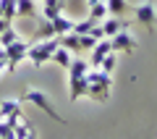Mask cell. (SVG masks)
Here are the masks:
<instances>
[{
  "label": "cell",
  "instance_id": "cell-1",
  "mask_svg": "<svg viewBox=\"0 0 157 139\" xmlns=\"http://www.w3.org/2000/svg\"><path fill=\"white\" fill-rule=\"evenodd\" d=\"M86 95L84 97H92L97 102H105L110 97V87H113V76L102 68H89L86 71Z\"/></svg>",
  "mask_w": 157,
  "mask_h": 139
},
{
  "label": "cell",
  "instance_id": "cell-2",
  "mask_svg": "<svg viewBox=\"0 0 157 139\" xmlns=\"http://www.w3.org/2000/svg\"><path fill=\"white\" fill-rule=\"evenodd\" d=\"M86 71H89V61H84V58H73L71 66H68V81H71V87H68V92H71V100H78V97L86 95Z\"/></svg>",
  "mask_w": 157,
  "mask_h": 139
},
{
  "label": "cell",
  "instance_id": "cell-3",
  "mask_svg": "<svg viewBox=\"0 0 157 139\" xmlns=\"http://www.w3.org/2000/svg\"><path fill=\"white\" fill-rule=\"evenodd\" d=\"M58 45H60V39H58V37L39 39L37 45H29V53H26V58L32 61V66H34V68H39V66H45L47 61H52V53L58 50Z\"/></svg>",
  "mask_w": 157,
  "mask_h": 139
},
{
  "label": "cell",
  "instance_id": "cell-4",
  "mask_svg": "<svg viewBox=\"0 0 157 139\" xmlns=\"http://www.w3.org/2000/svg\"><path fill=\"white\" fill-rule=\"evenodd\" d=\"M21 102H32V105L42 108V110H45V113H47V116H50V118H55V121L66 123V118H63L60 113L55 110V105H52V102L47 100V95H45V92H39V89H26V95L21 97Z\"/></svg>",
  "mask_w": 157,
  "mask_h": 139
},
{
  "label": "cell",
  "instance_id": "cell-5",
  "mask_svg": "<svg viewBox=\"0 0 157 139\" xmlns=\"http://www.w3.org/2000/svg\"><path fill=\"white\" fill-rule=\"evenodd\" d=\"M131 13L136 16L139 24L147 26V32H155V26H157V6H155V0H144V3H139Z\"/></svg>",
  "mask_w": 157,
  "mask_h": 139
},
{
  "label": "cell",
  "instance_id": "cell-6",
  "mask_svg": "<svg viewBox=\"0 0 157 139\" xmlns=\"http://www.w3.org/2000/svg\"><path fill=\"white\" fill-rule=\"evenodd\" d=\"M3 50H6V55H8V66H6V71H13V68H16L18 63L26 58V53H29V42H24V39L18 37L16 42L6 45Z\"/></svg>",
  "mask_w": 157,
  "mask_h": 139
},
{
  "label": "cell",
  "instance_id": "cell-7",
  "mask_svg": "<svg viewBox=\"0 0 157 139\" xmlns=\"http://www.w3.org/2000/svg\"><path fill=\"white\" fill-rule=\"evenodd\" d=\"M110 45H113V53H134L136 50V39L128 29H121L118 34H113Z\"/></svg>",
  "mask_w": 157,
  "mask_h": 139
},
{
  "label": "cell",
  "instance_id": "cell-8",
  "mask_svg": "<svg viewBox=\"0 0 157 139\" xmlns=\"http://www.w3.org/2000/svg\"><path fill=\"white\" fill-rule=\"evenodd\" d=\"M107 53H113V45H110V37H102V39H97V42H94V47H92L89 68H100L102 58H105Z\"/></svg>",
  "mask_w": 157,
  "mask_h": 139
},
{
  "label": "cell",
  "instance_id": "cell-9",
  "mask_svg": "<svg viewBox=\"0 0 157 139\" xmlns=\"http://www.w3.org/2000/svg\"><path fill=\"white\" fill-rule=\"evenodd\" d=\"M102 32H105V37H113V34H118L121 29H128V21H123L121 16H107L102 18Z\"/></svg>",
  "mask_w": 157,
  "mask_h": 139
},
{
  "label": "cell",
  "instance_id": "cell-10",
  "mask_svg": "<svg viewBox=\"0 0 157 139\" xmlns=\"http://www.w3.org/2000/svg\"><path fill=\"white\" fill-rule=\"evenodd\" d=\"M60 45L63 47H66V50H71L73 55H76V53H81V37H78L76 32H66V34H60Z\"/></svg>",
  "mask_w": 157,
  "mask_h": 139
},
{
  "label": "cell",
  "instance_id": "cell-11",
  "mask_svg": "<svg viewBox=\"0 0 157 139\" xmlns=\"http://www.w3.org/2000/svg\"><path fill=\"white\" fill-rule=\"evenodd\" d=\"M50 24H52V32L60 37V34H66V32H73V21L71 18H66L63 13H58L55 18H50Z\"/></svg>",
  "mask_w": 157,
  "mask_h": 139
},
{
  "label": "cell",
  "instance_id": "cell-12",
  "mask_svg": "<svg viewBox=\"0 0 157 139\" xmlns=\"http://www.w3.org/2000/svg\"><path fill=\"white\" fill-rule=\"evenodd\" d=\"M63 3H66V0H45L42 18H45V21H50V18H55L58 13H63Z\"/></svg>",
  "mask_w": 157,
  "mask_h": 139
},
{
  "label": "cell",
  "instance_id": "cell-13",
  "mask_svg": "<svg viewBox=\"0 0 157 139\" xmlns=\"http://www.w3.org/2000/svg\"><path fill=\"white\" fill-rule=\"evenodd\" d=\"M16 16H21V18L37 16V6H34V0H16Z\"/></svg>",
  "mask_w": 157,
  "mask_h": 139
},
{
  "label": "cell",
  "instance_id": "cell-14",
  "mask_svg": "<svg viewBox=\"0 0 157 139\" xmlns=\"http://www.w3.org/2000/svg\"><path fill=\"white\" fill-rule=\"evenodd\" d=\"M105 3H107V13H110V16H121L123 18L126 13L134 11V8L126 6V0H105Z\"/></svg>",
  "mask_w": 157,
  "mask_h": 139
},
{
  "label": "cell",
  "instance_id": "cell-15",
  "mask_svg": "<svg viewBox=\"0 0 157 139\" xmlns=\"http://www.w3.org/2000/svg\"><path fill=\"white\" fill-rule=\"evenodd\" d=\"M52 61H55L60 68H68V66H71V61H73V53H71V50H66L63 45H58V50L52 53Z\"/></svg>",
  "mask_w": 157,
  "mask_h": 139
},
{
  "label": "cell",
  "instance_id": "cell-16",
  "mask_svg": "<svg viewBox=\"0 0 157 139\" xmlns=\"http://www.w3.org/2000/svg\"><path fill=\"white\" fill-rule=\"evenodd\" d=\"M21 110V100H3L0 102V118H8L11 113Z\"/></svg>",
  "mask_w": 157,
  "mask_h": 139
},
{
  "label": "cell",
  "instance_id": "cell-17",
  "mask_svg": "<svg viewBox=\"0 0 157 139\" xmlns=\"http://www.w3.org/2000/svg\"><path fill=\"white\" fill-rule=\"evenodd\" d=\"M89 16L94 18V24H100L102 18H107L110 13H107V3H94V6H89Z\"/></svg>",
  "mask_w": 157,
  "mask_h": 139
},
{
  "label": "cell",
  "instance_id": "cell-18",
  "mask_svg": "<svg viewBox=\"0 0 157 139\" xmlns=\"http://www.w3.org/2000/svg\"><path fill=\"white\" fill-rule=\"evenodd\" d=\"M37 37H39V39H50V37H58V34L52 32V24L42 18V21H39V26H37Z\"/></svg>",
  "mask_w": 157,
  "mask_h": 139
},
{
  "label": "cell",
  "instance_id": "cell-19",
  "mask_svg": "<svg viewBox=\"0 0 157 139\" xmlns=\"http://www.w3.org/2000/svg\"><path fill=\"white\" fill-rule=\"evenodd\" d=\"M92 26H94V18H92V16H86L84 21H73V32H76V34H86Z\"/></svg>",
  "mask_w": 157,
  "mask_h": 139
},
{
  "label": "cell",
  "instance_id": "cell-20",
  "mask_svg": "<svg viewBox=\"0 0 157 139\" xmlns=\"http://www.w3.org/2000/svg\"><path fill=\"white\" fill-rule=\"evenodd\" d=\"M16 39H18V32H16V29H13V26H8L6 32L0 34V47H6V45L16 42Z\"/></svg>",
  "mask_w": 157,
  "mask_h": 139
},
{
  "label": "cell",
  "instance_id": "cell-21",
  "mask_svg": "<svg viewBox=\"0 0 157 139\" xmlns=\"http://www.w3.org/2000/svg\"><path fill=\"white\" fill-rule=\"evenodd\" d=\"M3 18H16V0H3Z\"/></svg>",
  "mask_w": 157,
  "mask_h": 139
},
{
  "label": "cell",
  "instance_id": "cell-22",
  "mask_svg": "<svg viewBox=\"0 0 157 139\" xmlns=\"http://www.w3.org/2000/svg\"><path fill=\"white\" fill-rule=\"evenodd\" d=\"M100 68H102V71H107V73H113V68H115V53H107V55L102 58Z\"/></svg>",
  "mask_w": 157,
  "mask_h": 139
},
{
  "label": "cell",
  "instance_id": "cell-23",
  "mask_svg": "<svg viewBox=\"0 0 157 139\" xmlns=\"http://www.w3.org/2000/svg\"><path fill=\"white\" fill-rule=\"evenodd\" d=\"M78 37H81V53H84V50H92V47H94V42H97L92 32H86V34H78Z\"/></svg>",
  "mask_w": 157,
  "mask_h": 139
},
{
  "label": "cell",
  "instance_id": "cell-24",
  "mask_svg": "<svg viewBox=\"0 0 157 139\" xmlns=\"http://www.w3.org/2000/svg\"><path fill=\"white\" fill-rule=\"evenodd\" d=\"M6 66H8V55H6V50L0 47V73L6 71Z\"/></svg>",
  "mask_w": 157,
  "mask_h": 139
},
{
  "label": "cell",
  "instance_id": "cell-25",
  "mask_svg": "<svg viewBox=\"0 0 157 139\" xmlns=\"http://www.w3.org/2000/svg\"><path fill=\"white\" fill-rule=\"evenodd\" d=\"M8 26H11V21H8V18H3V16H0V34L6 32V29H8Z\"/></svg>",
  "mask_w": 157,
  "mask_h": 139
},
{
  "label": "cell",
  "instance_id": "cell-26",
  "mask_svg": "<svg viewBox=\"0 0 157 139\" xmlns=\"http://www.w3.org/2000/svg\"><path fill=\"white\" fill-rule=\"evenodd\" d=\"M24 139H37V131H29V134H26Z\"/></svg>",
  "mask_w": 157,
  "mask_h": 139
},
{
  "label": "cell",
  "instance_id": "cell-27",
  "mask_svg": "<svg viewBox=\"0 0 157 139\" xmlns=\"http://www.w3.org/2000/svg\"><path fill=\"white\" fill-rule=\"evenodd\" d=\"M86 3H89V6H94V3H105V0H86Z\"/></svg>",
  "mask_w": 157,
  "mask_h": 139
},
{
  "label": "cell",
  "instance_id": "cell-28",
  "mask_svg": "<svg viewBox=\"0 0 157 139\" xmlns=\"http://www.w3.org/2000/svg\"><path fill=\"white\" fill-rule=\"evenodd\" d=\"M0 16H3V0H0Z\"/></svg>",
  "mask_w": 157,
  "mask_h": 139
}]
</instances>
